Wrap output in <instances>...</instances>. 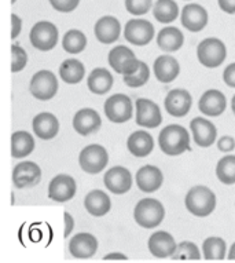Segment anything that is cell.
<instances>
[{"instance_id": "cell-41", "label": "cell", "mask_w": 235, "mask_h": 263, "mask_svg": "<svg viewBox=\"0 0 235 263\" xmlns=\"http://www.w3.org/2000/svg\"><path fill=\"white\" fill-rule=\"evenodd\" d=\"M216 145L222 153H232L235 151V138L232 135H223L216 139Z\"/></svg>"}, {"instance_id": "cell-50", "label": "cell", "mask_w": 235, "mask_h": 263, "mask_svg": "<svg viewBox=\"0 0 235 263\" xmlns=\"http://www.w3.org/2000/svg\"><path fill=\"white\" fill-rule=\"evenodd\" d=\"M187 2H188V0H187Z\"/></svg>"}, {"instance_id": "cell-26", "label": "cell", "mask_w": 235, "mask_h": 263, "mask_svg": "<svg viewBox=\"0 0 235 263\" xmlns=\"http://www.w3.org/2000/svg\"><path fill=\"white\" fill-rule=\"evenodd\" d=\"M127 147L135 157H146L154 149V138L145 129H139L129 135L127 139Z\"/></svg>"}, {"instance_id": "cell-27", "label": "cell", "mask_w": 235, "mask_h": 263, "mask_svg": "<svg viewBox=\"0 0 235 263\" xmlns=\"http://www.w3.org/2000/svg\"><path fill=\"white\" fill-rule=\"evenodd\" d=\"M184 35L176 26H165L157 33V46L165 52H176L183 47Z\"/></svg>"}, {"instance_id": "cell-31", "label": "cell", "mask_w": 235, "mask_h": 263, "mask_svg": "<svg viewBox=\"0 0 235 263\" xmlns=\"http://www.w3.org/2000/svg\"><path fill=\"white\" fill-rule=\"evenodd\" d=\"M34 151V139L30 133L17 131L11 135V156L14 159H22Z\"/></svg>"}, {"instance_id": "cell-38", "label": "cell", "mask_w": 235, "mask_h": 263, "mask_svg": "<svg viewBox=\"0 0 235 263\" xmlns=\"http://www.w3.org/2000/svg\"><path fill=\"white\" fill-rule=\"evenodd\" d=\"M28 64V54L22 47H19L18 44H13L11 46V72L17 73L21 72Z\"/></svg>"}, {"instance_id": "cell-40", "label": "cell", "mask_w": 235, "mask_h": 263, "mask_svg": "<svg viewBox=\"0 0 235 263\" xmlns=\"http://www.w3.org/2000/svg\"><path fill=\"white\" fill-rule=\"evenodd\" d=\"M50 3L60 13H72L80 5V0H50Z\"/></svg>"}, {"instance_id": "cell-44", "label": "cell", "mask_w": 235, "mask_h": 263, "mask_svg": "<svg viewBox=\"0 0 235 263\" xmlns=\"http://www.w3.org/2000/svg\"><path fill=\"white\" fill-rule=\"evenodd\" d=\"M218 5L220 10L226 14L230 15L235 14V0H218Z\"/></svg>"}, {"instance_id": "cell-25", "label": "cell", "mask_w": 235, "mask_h": 263, "mask_svg": "<svg viewBox=\"0 0 235 263\" xmlns=\"http://www.w3.org/2000/svg\"><path fill=\"white\" fill-rule=\"evenodd\" d=\"M32 128L33 133L37 135L38 138L44 139V141H50V139L55 138L58 131H60V121L50 112L38 113L37 116H34L32 121Z\"/></svg>"}, {"instance_id": "cell-37", "label": "cell", "mask_w": 235, "mask_h": 263, "mask_svg": "<svg viewBox=\"0 0 235 263\" xmlns=\"http://www.w3.org/2000/svg\"><path fill=\"white\" fill-rule=\"evenodd\" d=\"M124 83L131 88H139V87H143L146 83L149 82L150 79V69L149 65L141 61V64L138 66V69L131 74H127L124 76Z\"/></svg>"}, {"instance_id": "cell-39", "label": "cell", "mask_w": 235, "mask_h": 263, "mask_svg": "<svg viewBox=\"0 0 235 263\" xmlns=\"http://www.w3.org/2000/svg\"><path fill=\"white\" fill-rule=\"evenodd\" d=\"M153 7V0H125V9L132 15H145Z\"/></svg>"}, {"instance_id": "cell-42", "label": "cell", "mask_w": 235, "mask_h": 263, "mask_svg": "<svg viewBox=\"0 0 235 263\" xmlns=\"http://www.w3.org/2000/svg\"><path fill=\"white\" fill-rule=\"evenodd\" d=\"M223 82L230 88H235V62L227 65L226 69L223 70Z\"/></svg>"}, {"instance_id": "cell-21", "label": "cell", "mask_w": 235, "mask_h": 263, "mask_svg": "<svg viewBox=\"0 0 235 263\" xmlns=\"http://www.w3.org/2000/svg\"><path fill=\"white\" fill-rule=\"evenodd\" d=\"M95 37L102 44H111L119 40L121 35V24L113 15L99 18L94 26Z\"/></svg>"}, {"instance_id": "cell-2", "label": "cell", "mask_w": 235, "mask_h": 263, "mask_svg": "<svg viewBox=\"0 0 235 263\" xmlns=\"http://www.w3.org/2000/svg\"><path fill=\"white\" fill-rule=\"evenodd\" d=\"M184 205L191 215L206 218L212 215L218 205V197L210 187L205 185H195L188 190L184 197Z\"/></svg>"}, {"instance_id": "cell-16", "label": "cell", "mask_w": 235, "mask_h": 263, "mask_svg": "<svg viewBox=\"0 0 235 263\" xmlns=\"http://www.w3.org/2000/svg\"><path fill=\"white\" fill-rule=\"evenodd\" d=\"M198 109L204 116L219 117L226 112L227 98L224 92L216 88H209L201 95L198 101Z\"/></svg>"}, {"instance_id": "cell-34", "label": "cell", "mask_w": 235, "mask_h": 263, "mask_svg": "<svg viewBox=\"0 0 235 263\" xmlns=\"http://www.w3.org/2000/svg\"><path fill=\"white\" fill-rule=\"evenodd\" d=\"M214 173L223 185H235V155L223 156L216 164Z\"/></svg>"}, {"instance_id": "cell-29", "label": "cell", "mask_w": 235, "mask_h": 263, "mask_svg": "<svg viewBox=\"0 0 235 263\" xmlns=\"http://www.w3.org/2000/svg\"><path fill=\"white\" fill-rule=\"evenodd\" d=\"M113 83H114V79L109 70L105 69V68H96L88 76L87 86H88L91 92L96 95H103L110 91Z\"/></svg>"}, {"instance_id": "cell-45", "label": "cell", "mask_w": 235, "mask_h": 263, "mask_svg": "<svg viewBox=\"0 0 235 263\" xmlns=\"http://www.w3.org/2000/svg\"><path fill=\"white\" fill-rule=\"evenodd\" d=\"M64 220H65V230H64V237H68L69 234L73 232L74 228V219L69 212H64Z\"/></svg>"}, {"instance_id": "cell-11", "label": "cell", "mask_w": 235, "mask_h": 263, "mask_svg": "<svg viewBox=\"0 0 235 263\" xmlns=\"http://www.w3.org/2000/svg\"><path fill=\"white\" fill-rule=\"evenodd\" d=\"M135 120L143 128H157L163 123L161 109L154 101L139 98L135 102Z\"/></svg>"}, {"instance_id": "cell-10", "label": "cell", "mask_w": 235, "mask_h": 263, "mask_svg": "<svg viewBox=\"0 0 235 263\" xmlns=\"http://www.w3.org/2000/svg\"><path fill=\"white\" fill-rule=\"evenodd\" d=\"M155 29L154 25L147 20L142 18H133L125 24L124 37L128 43L133 46H147L154 39Z\"/></svg>"}, {"instance_id": "cell-43", "label": "cell", "mask_w": 235, "mask_h": 263, "mask_svg": "<svg viewBox=\"0 0 235 263\" xmlns=\"http://www.w3.org/2000/svg\"><path fill=\"white\" fill-rule=\"evenodd\" d=\"M22 30V20L17 14H11V39H17Z\"/></svg>"}, {"instance_id": "cell-1", "label": "cell", "mask_w": 235, "mask_h": 263, "mask_svg": "<svg viewBox=\"0 0 235 263\" xmlns=\"http://www.w3.org/2000/svg\"><path fill=\"white\" fill-rule=\"evenodd\" d=\"M160 149L164 155L176 157L191 151V134L180 124H169L159 135Z\"/></svg>"}, {"instance_id": "cell-14", "label": "cell", "mask_w": 235, "mask_h": 263, "mask_svg": "<svg viewBox=\"0 0 235 263\" xmlns=\"http://www.w3.org/2000/svg\"><path fill=\"white\" fill-rule=\"evenodd\" d=\"M164 106L171 116L184 117L187 116L192 106V97L186 88H173L167 94Z\"/></svg>"}, {"instance_id": "cell-19", "label": "cell", "mask_w": 235, "mask_h": 263, "mask_svg": "<svg viewBox=\"0 0 235 263\" xmlns=\"http://www.w3.org/2000/svg\"><path fill=\"white\" fill-rule=\"evenodd\" d=\"M176 246H178V242H176L175 237L165 230L154 232L147 241L150 254L159 259L171 258L175 252Z\"/></svg>"}, {"instance_id": "cell-17", "label": "cell", "mask_w": 235, "mask_h": 263, "mask_svg": "<svg viewBox=\"0 0 235 263\" xmlns=\"http://www.w3.org/2000/svg\"><path fill=\"white\" fill-rule=\"evenodd\" d=\"M132 174L128 168L115 165L111 167L103 177V183L114 194H125L132 187Z\"/></svg>"}, {"instance_id": "cell-3", "label": "cell", "mask_w": 235, "mask_h": 263, "mask_svg": "<svg viewBox=\"0 0 235 263\" xmlns=\"http://www.w3.org/2000/svg\"><path fill=\"white\" fill-rule=\"evenodd\" d=\"M165 218V207L157 199H142L133 210V219L141 228L155 229Z\"/></svg>"}, {"instance_id": "cell-24", "label": "cell", "mask_w": 235, "mask_h": 263, "mask_svg": "<svg viewBox=\"0 0 235 263\" xmlns=\"http://www.w3.org/2000/svg\"><path fill=\"white\" fill-rule=\"evenodd\" d=\"M98 250V240L90 233H77L69 242V252L79 259L92 258Z\"/></svg>"}, {"instance_id": "cell-23", "label": "cell", "mask_w": 235, "mask_h": 263, "mask_svg": "<svg viewBox=\"0 0 235 263\" xmlns=\"http://www.w3.org/2000/svg\"><path fill=\"white\" fill-rule=\"evenodd\" d=\"M102 125L101 116L96 110L91 108H84L74 115L73 117V128L76 129L77 134L90 135L96 133Z\"/></svg>"}, {"instance_id": "cell-48", "label": "cell", "mask_w": 235, "mask_h": 263, "mask_svg": "<svg viewBox=\"0 0 235 263\" xmlns=\"http://www.w3.org/2000/svg\"><path fill=\"white\" fill-rule=\"evenodd\" d=\"M231 109H232V113L235 116V94L232 95V100H231Z\"/></svg>"}, {"instance_id": "cell-47", "label": "cell", "mask_w": 235, "mask_h": 263, "mask_svg": "<svg viewBox=\"0 0 235 263\" xmlns=\"http://www.w3.org/2000/svg\"><path fill=\"white\" fill-rule=\"evenodd\" d=\"M227 259L228 260H235V241L230 247V250L227 251Z\"/></svg>"}, {"instance_id": "cell-49", "label": "cell", "mask_w": 235, "mask_h": 263, "mask_svg": "<svg viewBox=\"0 0 235 263\" xmlns=\"http://www.w3.org/2000/svg\"><path fill=\"white\" fill-rule=\"evenodd\" d=\"M15 2H17V0H11V5H15Z\"/></svg>"}, {"instance_id": "cell-46", "label": "cell", "mask_w": 235, "mask_h": 263, "mask_svg": "<svg viewBox=\"0 0 235 263\" xmlns=\"http://www.w3.org/2000/svg\"><path fill=\"white\" fill-rule=\"evenodd\" d=\"M103 260H128V258L121 254V252H113V254L106 255L103 258Z\"/></svg>"}, {"instance_id": "cell-33", "label": "cell", "mask_w": 235, "mask_h": 263, "mask_svg": "<svg viewBox=\"0 0 235 263\" xmlns=\"http://www.w3.org/2000/svg\"><path fill=\"white\" fill-rule=\"evenodd\" d=\"M153 15L161 24H171L180 15L179 6L175 0H157L153 6Z\"/></svg>"}, {"instance_id": "cell-22", "label": "cell", "mask_w": 235, "mask_h": 263, "mask_svg": "<svg viewBox=\"0 0 235 263\" xmlns=\"http://www.w3.org/2000/svg\"><path fill=\"white\" fill-rule=\"evenodd\" d=\"M154 76L160 83L168 84L175 82L180 74V64L175 57L172 55H160L155 58L153 65Z\"/></svg>"}, {"instance_id": "cell-32", "label": "cell", "mask_w": 235, "mask_h": 263, "mask_svg": "<svg viewBox=\"0 0 235 263\" xmlns=\"http://www.w3.org/2000/svg\"><path fill=\"white\" fill-rule=\"evenodd\" d=\"M86 74L84 65L76 58L65 60L60 66V76L65 83L68 84H77L80 83Z\"/></svg>"}, {"instance_id": "cell-4", "label": "cell", "mask_w": 235, "mask_h": 263, "mask_svg": "<svg viewBox=\"0 0 235 263\" xmlns=\"http://www.w3.org/2000/svg\"><path fill=\"white\" fill-rule=\"evenodd\" d=\"M198 62L208 69H214L224 64L227 58V47L219 37H206L197 47Z\"/></svg>"}, {"instance_id": "cell-30", "label": "cell", "mask_w": 235, "mask_h": 263, "mask_svg": "<svg viewBox=\"0 0 235 263\" xmlns=\"http://www.w3.org/2000/svg\"><path fill=\"white\" fill-rule=\"evenodd\" d=\"M226 240L219 236H209L202 242L201 254L205 260H224L227 256Z\"/></svg>"}, {"instance_id": "cell-5", "label": "cell", "mask_w": 235, "mask_h": 263, "mask_svg": "<svg viewBox=\"0 0 235 263\" xmlns=\"http://www.w3.org/2000/svg\"><path fill=\"white\" fill-rule=\"evenodd\" d=\"M58 28L52 22L38 21L30 29L29 40L34 48L40 51H50L58 43Z\"/></svg>"}, {"instance_id": "cell-6", "label": "cell", "mask_w": 235, "mask_h": 263, "mask_svg": "<svg viewBox=\"0 0 235 263\" xmlns=\"http://www.w3.org/2000/svg\"><path fill=\"white\" fill-rule=\"evenodd\" d=\"M109 65L115 73L123 76L133 73L141 64V60H138L135 52L127 46H115L110 50L107 57Z\"/></svg>"}, {"instance_id": "cell-13", "label": "cell", "mask_w": 235, "mask_h": 263, "mask_svg": "<svg viewBox=\"0 0 235 263\" xmlns=\"http://www.w3.org/2000/svg\"><path fill=\"white\" fill-rule=\"evenodd\" d=\"M209 21V14L204 6L198 3H188L180 11V22L184 29L192 33H198L206 28Z\"/></svg>"}, {"instance_id": "cell-15", "label": "cell", "mask_w": 235, "mask_h": 263, "mask_svg": "<svg viewBox=\"0 0 235 263\" xmlns=\"http://www.w3.org/2000/svg\"><path fill=\"white\" fill-rule=\"evenodd\" d=\"M76 192L77 186L74 178L68 174H60L52 178L48 185V199L58 203H66L74 197Z\"/></svg>"}, {"instance_id": "cell-9", "label": "cell", "mask_w": 235, "mask_h": 263, "mask_svg": "<svg viewBox=\"0 0 235 263\" xmlns=\"http://www.w3.org/2000/svg\"><path fill=\"white\" fill-rule=\"evenodd\" d=\"M105 115L111 123H125L132 119L133 105L128 95L114 94L105 102Z\"/></svg>"}, {"instance_id": "cell-35", "label": "cell", "mask_w": 235, "mask_h": 263, "mask_svg": "<svg viewBox=\"0 0 235 263\" xmlns=\"http://www.w3.org/2000/svg\"><path fill=\"white\" fill-rule=\"evenodd\" d=\"M87 46V37L82 30L70 29L65 33L62 39V47L69 54H79L84 51Z\"/></svg>"}, {"instance_id": "cell-7", "label": "cell", "mask_w": 235, "mask_h": 263, "mask_svg": "<svg viewBox=\"0 0 235 263\" xmlns=\"http://www.w3.org/2000/svg\"><path fill=\"white\" fill-rule=\"evenodd\" d=\"M29 90L36 100L50 101L58 92V79L51 70H38L30 79Z\"/></svg>"}, {"instance_id": "cell-18", "label": "cell", "mask_w": 235, "mask_h": 263, "mask_svg": "<svg viewBox=\"0 0 235 263\" xmlns=\"http://www.w3.org/2000/svg\"><path fill=\"white\" fill-rule=\"evenodd\" d=\"M42 179V170L33 161H22L14 167L13 183L18 189L33 187Z\"/></svg>"}, {"instance_id": "cell-36", "label": "cell", "mask_w": 235, "mask_h": 263, "mask_svg": "<svg viewBox=\"0 0 235 263\" xmlns=\"http://www.w3.org/2000/svg\"><path fill=\"white\" fill-rule=\"evenodd\" d=\"M202 258L200 247L192 241H182L176 246L171 259L173 260H200Z\"/></svg>"}, {"instance_id": "cell-28", "label": "cell", "mask_w": 235, "mask_h": 263, "mask_svg": "<svg viewBox=\"0 0 235 263\" xmlns=\"http://www.w3.org/2000/svg\"><path fill=\"white\" fill-rule=\"evenodd\" d=\"M84 207L92 216H105L111 210V200L103 190H91L84 199Z\"/></svg>"}, {"instance_id": "cell-20", "label": "cell", "mask_w": 235, "mask_h": 263, "mask_svg": "<svg viewBox=\"0 0 235 263\" xmlns=\"http://www.w3.org/2000/svg\"><path fill=\"white\" fill-rule=\"evenodd\" d=\"M135 179H136L138 187L142 192L154 193V192H157L163 186L164 174L159 167L147 164V165H143V167L138 170Z\"/></svg>"}, {"instance_id": "cell-8", "label": "cell", "mask_w": 235, "mask_h": 263, "mask_svg": "<svg viewBox=\"0 0 235 263\" xmlns=\"http://www.w3.org/2000/svg\"><path fill=\"white\" fill-rule=\"evenodd\" d=\"M107 163H109L107 151L96 143L84 147L79 156V164L83 171H86L87 174H92V175L103 171L106 168Z\"/></svg>"}, {"instance_id": "cell-12", "label": "cell", "mask_w": 235, "mask_h": 263, "mask_svg": "<svg viewBox=\"0 0 235 263\" xmlns=\"http://www.w3.org/2000/svg\"><path fill=\"white\" fill-rule=\"evenodd\" d=\"M190 134L197 146L210 147L218 139V127L205 117H194L190 121Z\"/></svg>"}]
</instances>
